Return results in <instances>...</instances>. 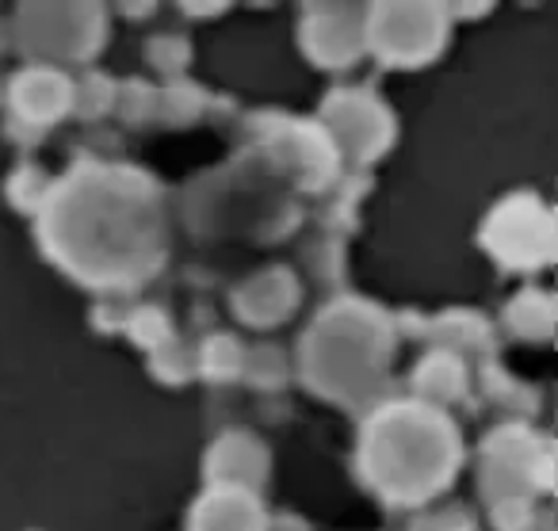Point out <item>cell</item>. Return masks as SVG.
I'll list each match as a JSON object with an SVG mask.
<instances>
[{
  "mask_svg": "<svg viewBox=\"0 0 558 531\" xmlns=\"http://www.w3.org/2000/svg\"><path fill=\"white\" fill-rule=\"evenodd\" d=\"M157 192L131 169H81L43 203V245L85 283H138L165 249Z\"/></svg>",
  "mask_w": 558,
  "mask_h": 531,
  "instance_id": "6da1fadb",
  "label": "cell"
},
{
  "mask_svg": "<svg viewBox=\"0 0 558 531\" xmlns=\"http://www.w3.org/2000/svg\"><path fill=\"white\" fill-rule=\"evenodd\" d=\"M459 459L456 424L428 401H390L360 432V474L390 505H421L448 490Z\"/></svg>",
  "mask_w": 558,
  "mask_h": 531,
  "instance_id": "7a4b0ae2",
  "label": "cell"
},
{
  "mask_svg": "<svg viewBox=\"0 0 558 531\" xmlns=\"http://www.w3.org/2000/svg\"><path fill=\"white\" fill-rule=\"evenodd\" d=\"M395 333L375 306L356 299L329 302L303 337L306 383L333 401H364L387 375Z\"/></svg>",
  "mask_w": 558,
  "mask_h": 531,
  "instance_id": "3957f363",
  "label": "cell"
},
{
  "mask_svg": "<svg viewBox=\"0 0 558 531\" xmlns=\"http://www.w3.org/2000/svg\"><path fill=\"white\" fill-rule=\"evenodd\" d=\"M448 12L433 4H383L364 20V47L387 65H425L444 50Z\"/></svg>",
  "mask_w": 558,
  "mask_h": 531,
  "instance_id": "277c9868",
  "label": "cell"
},
{
  "mask_svg": "<svg viewBox=\"0 0 558 531\" xmlns=\"http://www.w3.org/2000/svg\"><path fill=\"white\" fill-rule=\"evenodd\" d=\"M482 245L509 271H535L555 256V222L535 195H509L489 210Z\"/></svg>",
  "mask_w": 558,
  "mask_h": 531,
  "instance_id": "5b68a950",
  "label": "cell"
},
{
  "mask_svg": "<svg viewBox=\"0 0 558 531\" xmlns=\"http://www.w3.org/2000/svg\"><path fill=\"white\" fill-rule=\"evenodd\" d=\"M104 43V12L73 4V9H24L20 12V47L35 58L54 62H85Z\"/></svg>",
  "mask_w": 558,
  "mask_h": 531,
  "instance_id": "8992f818",
  "label": "cell"
},
{
  "mask_svg": "<svg viewBox=\"0 0 558 531\" xmlns=\"http://www.w3.org/2000/svg\"><path fill=\"white\" fill-rule=\"evenodd\" d=\"M322 116H326L329 131H333V146L344 149L349 157H356V161L379 157L383 149H387L390 134H395V123H390L387 108H383L375 96L356 93V88L329 96Z\"/></svg>",
  "mask_w": 558,
  "mask_h": 531,
  "instance_id": "52a82bcc",
  "label": "cell"
},
{
  "mask_svg": "<svg viewBox=\"0 0 558 531\" xmlns=\"http://www.w3.org/2000/svg\"><path fill=\"white\" fill-rule=\"evenodd\" d=\"M303 47L311 62L326 70L352 65L364 55V12L360 9H314L306 12Z\"/></svg>",
  "mask_w": 558,
  "mask_h": 531,
  "instance_id": "ba28073f",
  "label": "cell"
},
{
  "mask_svg": "<svg viewBox=\"0 0 558 531\" xmlns=\"http://www.w3.org/2000/svg\"><path fill=\"white\" fill-rule=\"evenodd\" d=\"M207 478L210 485H233V490L253 493L268 478V451L248 432H226L207 455Z\"/></svg>",
  "mask_w": 558,
  "mask_h": 531,
  "instance_id": "9c48e42d",
  "label": "cell"
},
{
  "mask_svg": "<svg viewBox=\"0 0 558 531\" xmlns=\"http://www.w3.org/2000/svg\"><path fill=\"white\" fill-rule=\"evenodd\" d=\"M192 531H268L260 500L248 490H233V485H210L192 512Z\"/></svg>",
  "mask_w": 558,
  "mask_h": 531,
  "instance_id": "30bf717a",
  "label": "cell"
},
{
  "mask_svg": "<svg viewBox=\"0 0 558 531\" xmlns=\"http://www.w3.org/2000/svg\"><path fill=\"white\" fill-rule=\"evenodd\" d=\"M299 302V283L291 271L283 268H271V271H260L253 276L238 294H233V306L245 322L253 325H276L295 310Z\"/></svg>",
  "mask_w": 558,
  "mask_h": 531,
  "instance_id": "8fae6325",
  "label": "cell"
},
{
  "mask_svg": "<svg viewBox=\"0 0 558 531\" xmlns=\"http://www.w3.org/2000/svg\"><path fill=\"white\" fill-rule=\"evenodd\" d=\"M73 104V85L62 77V73L54 70H27L16 77V85H12V108L20 111V119H27V123H54V119H62V111H70Z\"/></svg>",
  "mask_w": 558,
  "mask_h": 531,
  "instance_id": "7c38bea8",
  "label": "cell"
},
{
  "mask_svg": "<svg viewBox=\"0 0 558 531\" xmlns=\"http://www.w3.org/2000/svg\"><path fill=\"white\" fill-rule=\"evenodd\" d=\"M413 386L421 398L433 401H456L466 386V371L459 363L456 352H433L421 360V367L413 371Z\"/></svg>",
  "mask_w": 558,
  "mask_h": 531,
  "instance_id": "4fadbf2b",
  "label": "cell"
},
{
  "mask_svg": "<svg viewBox=\"0 0 558 531\" xmlns=\"http://www.w3.org/2000/svg\"><path fill=\"white\" fill-rule=\"evenodd\" d=\"M505 317H509V325L520 333V337L547 340L550 325H555V302H550V294H543V291H524L512 299V306Z\"/></svg>",
  "mask_w": 558,
  "mask_h": 531,
  "instance_id": "5bb4252c",
  "label": "cell"
},
{
  "mask_svg": "<svg viewBox=\"0 0 558 531\" xmlns=\"http://www.w3.org/2000/svg\"><path fill=\"white\" fill-rule=\"evenodd\" d=\"M238 367H241V348L233 337H215L203 348V371L210 378H230L238 375Z\"/></svg>",
  "mask_w": 558,
  "mask_h": 531,
  "instance_id": "9a60e30c",
  "label": "cell"
},
{
  "mask_svg": "<svg viewBox=\"0 0 558 531\" xmlns=\"http://www.w3.org/2000/svg\"><path fill=\"white\" fill-rule=\"evenodd\" d=\"M494 528L497 531H532L535 528L532 497H501V500H494Z\"/></svg>",
  "mask_w": 558,
  "mask_h": 531,
  "instance_id": "2e32d148",
  "label": "cell"
},
{
  "mask_svg": "<svg viewBox=\"0 0 558 531\" xmlns=\"http://www.w3.org/2000/svg\"><path fill=\"white\" fill-rule=\"evenodd\" d=\"M413 531H478L466 508H436L413 520Z\"/></svg>",
  "mask_w": 558,
  "mask_h": 531,
  "instance_id": "e0dca14e",
  "label": "cell"
},
{
  "mask_svg": "<svg viewBox=\"0 0 558 531\" xmlns=\"http://www.w3.org/2000/svg\"><path fill=\"white\" fill-rule=\"evenodd\" d=\"M131 329H134V340H142V345H161V340L169 337V322H165V314H157V310H138V314L131 317Z\"/></svg>",
  "mask_w": 558,
  "mask_h": 531,
  "instance_id": "ac0fdd59",
  "label": "cell"
},
{
  "mask_svg": "<svg viewBox=\"0 0 558 531\" xmlns=\"http://www.w3.org/2000/svg\"><path fill=\"white\" fill-rule=\"evenodd\" d=\"M248 375H253L260 386L279 383V378H283V363H279L276 348H260V352L253 355V363H248Z\"/></svg>",
  "mask_w": 558,
  "mask_h": 531,
  "instance_id": "d6986e66",
  "label": "cell"
},
{
  "mask_svg": "<svg viewBox=\"0 0 558 531\" xmlns=\"http://www.w3.org/2000/svg\"><path fill=\"white\" fill-rule=\"evenodd\" d=\"M539 531H550V523H547V520H543V528H539Z\"/></svg>",
  "mask_w": 558,
  "mask_h": 531,
  "instance_id": "ffe728a7",
  "label": "cell"
}]
</instances>
